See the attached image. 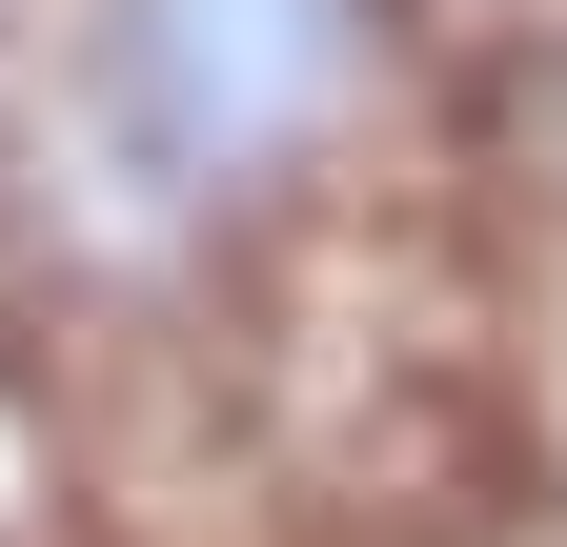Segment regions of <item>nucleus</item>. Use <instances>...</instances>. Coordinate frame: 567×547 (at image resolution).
<instances>
[{
    "instance_id": "obj_1",
    "label": "nucleus",
    "mask_w": 567,
    "mask_h": 547,
    "mask_svg": "<svg viewBox=\"0 0 567 547\" xmlns=\"http://www.w3.org/2000/svg\"><path fill=\"white\" fill-rule=\"evenodd\" d=\"M405 122V0H21L0 203L102 324H224L365 224Z\"/></svg>"
}]
</instances>
